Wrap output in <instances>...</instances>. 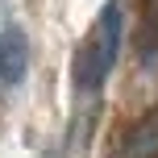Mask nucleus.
Returning <instances> with one entry per match:
<instances>
[{
  "label": "nucleus",
  "mask_w": 158,
  "mask_h": 158,
  "mask_svg": "<svg viewBox=\"0 0 158 158\" xmlns=\"http://www.w3.org/2000/svg\"><path fill=\"white\" fill-rule=\"evenodd\" d=\"M29 71V38H25V29H17V25H8L4 33H0V83L17 87Z\"/></svg>",
  "instance_id": "1"
},
{
  "label": "nucleus",
  "mask_w": 158,
  "mask_h": 158,
  "mask_svg": "<svg viewBox=\"0 0 158 158\" xmlns=\"http://www.w3.org/2000/svg\"><path fill=\"white\" fill-rule=\"evenodd\" d=\"M121 33H125V13H121V0H108V4L100 8V17H96V29H92V42L96 50L104 54V63H117L121 54Z\"/></svg>",
  "instance_id": "2"
},
{
  "label": "nucleus",
  "mask_w": 158,
  "mask_h": 158,
  "mask_svg": "<svg viewBox=\"0 0 158 158\" xmlns=\"http://www.w3.org/2000/svg\"><path fill=\"white\" fill-rule=\"evenodd\" d=\"M154 154H158V112L133 129V137L125 146V158H154Z\"/></svg>",
  "instance_id": "3"
},
{
  "label": "nucleus",
  "mask_w": 158,
  "mask_h": 158,
  "mask_svg": "<svg viewBox=\"0 0 158 158\" xmlns=\"http://www.w3.org/2000/svg\"><path fill=\"white\" fill-rule=\"evenodd\" d=\"M150 21L158 25V0H154V4H150Z\"/></svg>",
  "instance_id": "4"
}]
</instances>
